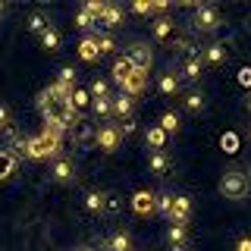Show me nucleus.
Masks as SVG:
<instances>
[{"label": "nucleus", "instance_id": "nucleus-1", "mask_svg": "<svg viewBox=\"0 0 251 251\" xmlns=\"http://www.w3.org/2000/svg\"><path fill=\"white\" fill-rule=\"evenodd\" d=\"M60 135L53 132H41L38 138H31L28 145V157L31 160H60Z\"/></svg>", "mask_w": 251, "mask_h": 251}, {"label": "nucleus", "instance_id": "nucleus-2", "mask_svg": "<svg viewBox=\"0 0 251 251\" xmlns=\"http://www.w3.org/2000/svg\"><path fill=\"white\" fill-rule=\"evenodd\" d=\"M248 188H251V179L245 173H239V170L223 173V179H220V195L229 198V201H242L248 195Z\"/></svg>", "mask_w": 251, "mask_h": 251}, {"label": "nucleus", "instance_id": "nucleus-3", "mask_svg": "<svg viewBox=\"0 0 251 251\" xmlns=\"http://www.w3.org/2000/svg\"><path fill=\"white\" fill-rule=\"evenodd\" d=\"M126 57L132 60V66H135L138 73H151V66H154V50H151V44H148V41H132L129 50H126Z\"/></svg>", "mask_w": 251, "mask_h": 251}, {"label": "nucleus", "instance_id": "nucleus-4", "mask_svg": "<svg viewBox=\"0 0 251 251\" xmlns=\"http://www.w3.org/2000/svg\"><path fill=\"white\" fill-rule=\"evenodd\" d=\"M192 25L198 28V31H204V35H210V31H217L220 25H223V19H220V13L214 10V6H198L195 10V19H192Z\"/></svg>", "mask_w": 251, "mask_h": 251}, {"label": "nucleus", "instance_id": "nucleus-5", "mask_svg": "<svg viewBox=\"0 0 251 251\" xmlns=\"http://www.w3.org/2000/svg\"><path fill=\"white\" fill-rule=\"evenodd\" d=\"M94 141H98V148H100L104 154H113L116 148H120L123 135H120V129H116V126L104 123V126H98V132H94Z\"/></svg>", "mask_w": 251, "mask_h": 251}, {"label": "nucleus", "instance_id": "nucleus-6", "mask_svg": "<svg viewBox=\"0 0 251 251\" xmlns=\"http://www.w3.org/2000/svg\"><path fill=\"white\" fill-rule=\"evenodd\" d=\"M53 182H60V185H66V182H73L75 179V163L69 160V157H60V160H53Z\"/></svg>", "mask_w": 251, "mask_h": 251}, {"label": "nucleus", "instance_id": "nucleus-7", "mask_svg": "<svg viewBox=\"0 0 251 251\" xmlns=\"http://www.w3.org/2000/svg\"><path fill=\"white\" fill-rule=\"evenodd\" d=\"M176 38V22L170 19V16H157L154 19V41H173Z\"/></svg>", "mask_w": 251, "mask_h": 251}, {"label": "nucleus", "instance_id": "nucleus-8", "mask_svg": "<svg viewBox=\"0 0 251 251\" xmlns=\"http://www.w3.org/2000/svg\"><path fill=\"white\" fill-rule=\"evenodd\" d=\"M132 210H135V214H151V210H157V195L145 192V188L135 192L132 195Z\"/></svg>", "mask_w": 251, "mask_h": 251}, {"label": "nucleus", "instance_id": "nucleus-9", "mask_svg": "<svg viewBox=\"0 0 251 251\" xmlns=\"http://www.w3.org/2000/svg\"><path fill=\"white\" fill-rule=\"evenodd\" d=\"M201 60H204V63H210V66H220V63L229 60V50H226V44H223V41H214V44L204 47Z\"/></svg>", "mask_w": 251, "mask_h": 251}, {"label": "nucleus", "instance_id": "nucleus-10", "mask_svg": "<svg viewBox=\"0 0 251 251\" xmlns=\"http://www.w3.org/2000/svg\"><path fill=\"white\" fill-rule=\"evenodd\" d=\"M132 73H135V66H132L129 57H116L113 60V82L120 85V88H126V82L132 78Z\"/></svg>", "mask_w": 251, "mask_h": 251}, {"label": "nucleus", "instance_id": "nucleus-11", "mask_svg": "<svg viewBox=\"0 0 251 251\" xmlns=\"http://www.w3.org/2000/svg\"><path fill=\"white\" fill-rule=\"evenodd\" d=\"M188 217H192V198H185V195H176V204H173V214H170V223H188Z\"/></svg>", "mask_w": 251, "mask_h": 251}, {"label": "nucleus", "instance_id": "nucleus-12", "mask_svg": "<svg viewBox=\"0 0 251 251\" xmlns=\"http://www.w3.org/2000/svg\"><path fill=\"white\" fill-rule=\"evenodd\" d=\"M201 69H204V60L198 57V53H188L185 63H182V73H179V75H182L185 82H198V78H201Z\"/></svg>", "mask_w": 251, "mask_h": 251}, {"label": "nucleus", "instance_id": "nucleus-13", "mask_svg": "<svg viewBox=\"0 0 251 251\" xmlns=\"http://www.w3.org/2000/svg\"><path fill=\"white\" fill-rule=\"evenodd\" d=\"M113 113L120 116V120H132V113H135V100H132V94L120 91L113 98Z\"/></svg>", "mask_w": 251, "mask_h": 251}, {"label": "nucleus", "instance_id": "nucleus-14", "mask_svg": "<svg viewBox=\"0 0 251 251\" xmlns=\"http://www.w3.org/2000/svg\"><path fill=\"white\" fill-rule=\"evenodd\" d=\"M75 50H78V57H82L85 63H94L100 57V47H98V38H94V35H85L82 41H78Z\"/></svg>", "mask_w": 251, "mask_h": 251}, {"label": "nucleus", "instance_id": "nucleus-15", "mask_svg": "<svg viewBox=\"0 0 251 251\" xmlns=\"http://www.w3.org/2000/svg\"><path fill=\"white\" fill-rule=\"evenodd\" d=\"M167 242L176 251H185V242H188V226L182 223H170V229H167Z\"/></svg>", "mask_w": 251, "mask_h": 251}, {"label": "nucleus", "instance_id": "nucleus-16", "mask_svg": "<svg viewBox=\"0 0 251 251\" xmlns=\"http://www.w3.org/2000/svg\"><path fill=\"white\" fill-rule=\"evenodd\" d=\"M85 210H88V214H107V195L104 192H88L85 195Z\"/></svg>", "mask_w": 251, "mask_h": 251}, {"label": "nucleus", "instance_id": "nucleus-17", "mask_svg": "<svg viewBox=\"0 0 251 251\" xmlns=\"http://www.w3.org/2000/svg\"><path fill=\"white\" fill-rule=\"evenodd\" d=\"M107 251H132V235L126 232V229H120V232H113L107 239V245H104Z\"/></svg>", "mask_w": 251, "mask_h": 251}, {"label": "nucleus", "instance_id": "nucleus-18", "mask_svg": "<svg viewBox=\"0 0 251 251\" xmlns=\"http://www.w3.org/2000/svg\"><path fill=\"white\" fill-rule=\"evenodd\" d=\"M148 167H151V173H157V176H163V173H170V157L167 151H151V157H148Z\"/></svg>", "mask_w": 251, "mask_h": 251}, {"label": "nucleus", "instance_id": "nucleus-19", "mask_svg": "<svg viewBox=\"0 0 251 251\" xmlns=\"http://www.w3.org/2000/svg\"><path fill=\"white\" fill-rule=\"evenodd\" d=\"M145 88H148V73H138V69H135V73H132V78L126 82V88H123V91L135 98V94H141Z\"/></svg>", "mask_w": 251, "mask_h": 251}, {"label": "nucleus", "instance_id": "nucleus-20", "mask_svg": "<svg viewBox=\"0 0 251 251\" xmlns=\"http://www.w3.org/2000/svg\"><path fill=\"white\" fill-rule=\"evenodd\" d=\"M145 141H148V148H154V151H163V145H167V132H163L160 126H151V129L145 132Z\"/></svg>", "mask_w": 251, "mask_h": 251}, {"label": "nucleus", "instance_id": "nucleus-21", "mask_svg": "<svg viewBox=\"0 0 251 251\" xmlns=\"http://www.w3.org/2000/svg\"><path fill=\"white\" fill-rule=\"evenodd\" d=\"M157 88H160V94H167V98H170V94H176L179 88H182V82H179V75H176V73H163Z\"/></svg>", "mask_w": 251, "mask_h": 251}, {"label": "nucleus", "instance_id": "nucleus-22", "mask_svg": "<svg viewBox=\"0 0 251 251\" xmlns=\"http://www.w3.org/2000/svg\"><path fill=\"white\" fill-rule=\"evenodd\" d=\"M123 6L120 3H110L107 6V13H104V22H100V25H110V28H116V25H123Z\"/></svg>", "mask_w": 251, "mask_h": 251}, {"label": "nucleus", "instance_id": "nucleus-23", "mask_svg": "<svg viewBox=\"0 0 251 251\" xmlns=\"http://www.w3.org/2000/svg\"><path fill=\"white\" fill-rule=\"evenodd\" d=\"M107 6H110L107 0H88V3H85V10H88V16H91V19L100 25V22H104V13H107Z\"/></svg>", "mask_w": 251, "mask_h": 251}, {"label": "nucleus", "instance_id": "nucleus-24", "mask_svg": "<svg viewBox=\"0 0 251 251\" xmlns=\"http://www.w3.org/2000/svg\"><path fill=\"white\" fill-rule=\"evenodd\" d=\"M13 170H16V154H10V151H0V182L13 176Z\"/></svg>", "mask_w": 251, "mask_h": 251}, {"label": "nucleus", "instance_id": "nucleus-25", "mask_svg": "<svg viewBox=\"0 0 251 251\" xmlns=\"http://www.w3.org/2000/svg\"><path fill=\"white\" fill-rule=\"evenodd\" d=\"M28 28L35 31V35H44V31L53 28V25H50V19H47L44 13H31V16H28Z\"/></svg>", "mask_w": 251, "mask_h": 251}, {"label": "nucleus", "instance_id": "nucleus-26", "mask_svg": "<svg viewBox=\"0 0 251 251\" xmlns=\"http://www.w3.org/2000/svg\"><path fill=\"white\" fill-rule=\"evenodd\" d=\"M204 107H207V98H204L201 91H188V94H185V110H192V113H201Z\"/></svg>", "mask_w": 251, "mask_h": 251}, {"label": "nucleus", "instance_id": "nucleus-27", "mask_svg": "<svg viewBox=\"0 0 251 251\" xmlns=\"http://www.w3.org/2000/svg\"><path fill=\"white\" fill-rule=\"evenodd\" d=\"M173 204H176V195L160 192V195H157V214H163V217L170 220V214H173Z\"/></svg>", "mask_w": 251, "mask_h": 251}, {"label": "nucleus", "instance_id": "nucleus-28", "mask_svg": "<svg viewBox=\"0 0 251 251\" xmlns=\"http://www.w3.org/2000/svg\"><path fill=\"white\" fill-rule=\"evenodd\" d=\"M157 126H160V129L170 135V132H179V126H182V123H179V116L173 113V110H167V113L160 116V123H157Z\"/></svg>", "mask_w": 251, "mask_h": 251}, {"label": "nucleus", "instance_id": "nucleus-29", "mask_svg": "<svg viewBox=\"0 0 251 251\" xmlns=\"http://www.w3.org/2000/svg\"><path fill=\"white\" fill-rule=\"evenodd\" d=\"M91 98H94V100L110 98V85L104 82V78H94V82H91Z\"/></svg>", "mask_w": 251, "mask_h": 251}, {"label": "nucleus", "instance_id": "nucleus-30", "mask_svg": "<svg viewBox=\"0 0 251 251\" xmlns=\"http://www.w3.org/2000/svg\"><path fill=\"white\" fill-rule=\"evenodd\" d=\"M41 44L47 47V50H57V47H60V31L57 28H47L44 35H41Z\"/></svg>", "mask_w": 251, "mask_h": 251}, {"label": "nucleus", "instance_id": "nucleus-31", "mask_svg": "<svg viewBox=\"0 0 251 251\" xmlns=\"http://www.w3.org/2000/svg\"><path fill=\"white\" fill-rule=\"evenodd\" d=\"M28 145H31L28 135H13V148H16V154H19V157H28Z\"/></svg>", "mask_w": 251, "mask_h": 251}, {"label": "nucleus", "instance_id": "nucleus-32", "mask_svg": "<svg viewBox=\"0 0 251 251\" xmlns=\"http://www.w3.org/2000/svg\"><path fill=\"white\" fill-rule=\"evenodd\" d=\"M94 113L104 120V116L113 113V98H104V100H94Z\"/></svg>", "mask_w": 251, "mask_h": 251}, {"label": "nucleus", "instance_id": "nucleus-33", "mask_svg": "<svg viewBox=\"0 0 251 251\" xmlns=\"http://www.w3.org/2000/svg\"><path fill=\"white\" fill-rule=\"evenodd\" d=\"M91 25H98V22L88 16V10H78L75 13V28H91Z\"/></svg>", "mask_w": 251, "mask_h": 251}, {"label": "nucleus", "instance_id": "nucleus-34", "mask_svg": "<svg viewBox=\"0 0 251 251\" xmlns=\"http://www.w3.org/2000/svg\"><path fill=\"white\" fill-rule=\"evenodd\" d=\"M132 13H138V16H154V3H148V0H135V3H132Z\"/></svg>", "mask_w": 251, "mask_h": 251}, {"label": "nucleus", "instance_id": "nucleus-35", "mask_svg": "<svg viewBox=\"0 0 251 251\" xmlns=\"http://www.w3.org/2000/svg\"><path fill=\"white\" fill-rule=\"evenodd\" d=\"M98 47H100V53H113L116 50V41L110 35H98Z\"/></svg>", "mask_w": 251, "mask_h": 251}, {"label": "nucleus", "instance_id": "nucleus-36", "mask_svg": "<svg viewBox=\"0 0 251 251\" xmlns=\"http://www.w3.org/2000/svg\"><path fill=\"white\" fill-rule=\"evenodd\" d=\"M116 129H120V135L126 138V135H135L138 126H135V120H120V123H116Z\"/></svg>", "mask_w": 251, "mask_h": 251}, {"label": "nucleus", "instance_id": "nucleus-37", "mask_svg": "<svg viewBox=\"0 0 251 251\" xmlns=\"http://www.w3.org/2000/svg\"><path fill=\"white\" fill-rule=\"evenodd\" d=\"M75 110H82L85 104H88V91H82V88H75V94H73V100H69Z\"/></svg>", "mask_w": 251, "mask_h": 251}, {"label": "nucleus", "instance_id": "nucleus-38", "mask_svg": "<svg viewBox=\"0 0 251 251\" xmlns=\"http://www.w3.org/2000/svg\"><path fill=\"white\" fill-rule=\"evenodd\" d=\"M0 129L3 132H13V120H10V110L0 104Z\"/></svg>", "mask_w": 251, "mask_h": 251}, {"label": "nucleus", "instance_id": "nucleus-39", "mask_svg": "<svg viewBox=\"0 0 251 251\" xmlns=\"http://www.w3.org/2000/svg\"><path fill=\"white\" fill-rule=\"evenodd\" d=\"M57 82H66V85H75V69L73 66H63L60 69V78Z\"/></svg>", "mask_w": 251, "mask_h": 251}, {"label": "nucleus", "instance_id": "nucleus-40", "mask_svg": "<svg viewBox=\"0 0 251 251\" xmlns=\"http://www.w3.org/2000/svg\"><path fill=\"white\" fill-rule=\"evenodd\" d=\"M239 85H245V88H251V66H245L239 73Z\"/></svg>", "mask_w": 251, "mask_h": 251}, {"label": "nucleus", "instance_id": "nucleus-41", "mask_svg": "<svg viewBox=\"0 0 251 251\" xmlns=\"http://www.w3.org/2000/svg\"><path fill=\"white\" fill-rule=\"evenodd\" d=\"M235 251H251V235H242V239L235 242Z\"/></svg>", "mask_w": 251, "mask_h": 251}, {"label": "nucleus", "instance_id": "nucleus-42", "mask_svg": "<svg viewBox=\"0 0 251 251\" xmlns=\"http://www.w3.org/2000/svg\"><path fill=\"white\" fill-rule=\"evenodd\" d=\"M167 10H170L167 0H157V3H154V13H167Z\"/></svg>", "mask_w": 251, "mask_h": 251}, {"label": "nucleus", "instance_id": "nucleus-43", "mask_svg": "<svg viewBox=\"0 0 251 251\" xmlns=\"http://www.w3.org/2000/svg\"><path fill=\"white\" fill-rule=\"evenodd\" d=\"M223 148H235V138L232 135H223Z\"/></svg>", "mask_w": 251, "mask_h": 251}, {"label": "nucleus", "instance_id": "nucleus-44", "mask_svg": "<svg viewBox=\"0 0 251 251\" xmlns=\"http://www.w3.org/2000/svg\"><path fill=\"white\" fill-rule=\"evenodd\" d=\"M3 13H6V6H3V3H0V16H3Z\"/></svg>", "mask_w": 251, "mask_h": 251}, {"label": "nucleus", "instance_id": "nucleus-45", "mask_svg": "<svg viewBox=\"0 0 251 251\" xmlns=\"http://www.w3.org/2000/svg\"><path fill=\"white\" fill-rule=\"evenodd\" d=\"M248 113H251V94H248Z\"/></svg>", "mask_w": 251, "mask_h": 251}, {"label": "nucleus", "instance_id": "nucleus-46", "mask_svg": "<svg viewBox=\"0 0 251 251\" xmlns=\"http://www.w3.org/2000/svg\"><path fill=\"white\" fill-rule=\"evenodd\" d=\"M248 138H251V126H248Z\"/></svg>", "mask_w": 251, "mask_h": 251}, {"label": "nucleus", "instance_id": "nucleus-47", "mask_svg": "<svg viewBox=\"0 0 251 251\" xmlns=\"http://www.w3.org/2000/svg\"><path fill=\"white\" fill-rule=\"evenodd\" d=\"M248 176H251V167H248Z\"/></svg>", "mask_w": 251, "mask_h": 251}]
</instances>
